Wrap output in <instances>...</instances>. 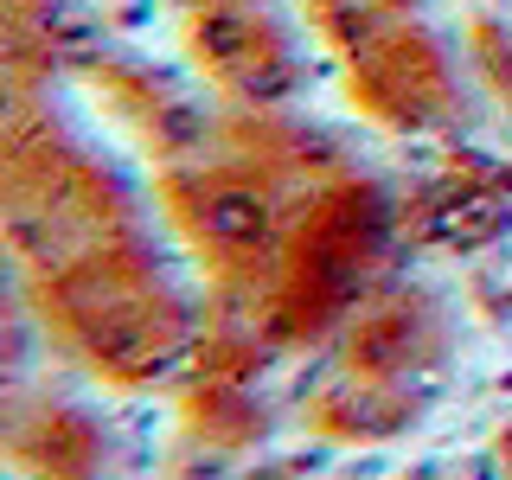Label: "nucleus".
Masks as SVG:
<instances>
[{
	"label": "nucleus",
	"mask_w": 512,
	"mask_h": 480,
	"mask_svg": "<svg viewBox=\"0 0 512 480\" xmlns=\"http://www.w3.org/2000/svg\"><path fill=\"white\" fill-rule=\"evenodd\" d=\"M32 301H39L52 346H64L90 378L116 384V391H141V384L167 378L199 340L186 295L154 263L148 237L32 288Z\"/></svg>",
	"instance_id": "f03ea898"
},
{
	"label": "nucleus",
	"mask_w": 512,
	"mask_h": 480,
	"mask_svg": "<svg viewBox=\"0 0 512 480\" xmlns=\"http://www.w3.org/2000/svg\"><path fill=\"white\" fill-rule=\"evenodd\" d=\"M7 448L39 480H103L109 468V436L96 429V416H84L77 404H52V397H13Z\"/></svg>",
	"instance_id": "0eeeda50"
},
{
	"label": "nucleus",
	"mask_w": 512,
	"mask_h": 480,
	"mask_svg": "<svg viewBox=\"0 0 512 480\" xmlns=\"http://www.w3.org/2000/svg\"><path fill=\"white\" fill-rule=\"evenodd\" d=\"M391 231H397V218H391V199H384L378 180H365L359 167L327 180L301 205L295 231H288L276 288L256 308V333L269 346H308L320 333L346 327V314L384 276Z\"/></svg>",
	"instance_id": "7ed1b4c3"
},
{
	"label": "nucleus",
	"mask_w": 512,
	"mask_h": 480,
	"mask_svg": "<svg viewBox=\"0 0 512 480\" xmlns=\"http://www.w3.org/2000/svg\"><path fill=\"white\" fill-rule=\"evenodd\" d=\"M448 352V314L423 288H372L340 327V372L365 378H416L429 365H442Z\"/></svg>",
	"instance_id": "423d86ee"
},
{
	"label": "nucleus",
	"mask_w": 512,
	"mask_h": 480,
	"mask_svg": "<svg viewBox=\"0 0 512 480\" xmlns=\"http://www.w3.org/2000/svg\"><path fill=\"white\" fill-rule=\"evenodd\" d=\"M500 448H506V468H512V429H506V436H500Z\"/></svg>",
	"instance_id": "1a4fd4ad"
},
{
	"label": "nucleus",
	"mask_w": 512,
	"mask_h": 480,
	"mask_svg": "<svg viewBox=\"0 0 512 480\" xmlns=\"http://www.w3.org/2000/svg\"><path fill=\"white\" fill-rule=\"evenodd\" d=\"M340 71H346V96L365 109L378 128H436L455 116L461 90H455V64H448L442 39L429 32L423 20H404L378 39L340 52Z\"/></svg>",
	"instance_id": "39448f33"
},
{
	"label": "nucleus",
	"mask_w": 512,
	"mask_h": 480,
	"mask_svg": "<svg viewBox=\"0 0 512 480\" xmlns=\"http://www.w3.org/2000/svg\"><path fill=\"white\" fill-rule=\"evenodd\" d=\"M192 71L231 109H282L301 90L295 32L269 0H192L186 7Z\"/></svg>",
	"instance_id": "20e7f679"
},
{
	"label": "nucleus",
	"mask_w": 512,
	"mask_h": 480,
	"mask_svg": "<svg viewBox=\"0 0 512 480\" xmlns=\"http://www.w3.org/2000/svg\"><path fill=\"white\" fill-rule=\"evenodd\" d=\"M0 180H7V250L26 288H45L96 256L141 237V212L128 186L52 122L39 96L7 90V141H0Z\"/></svg>",
	"instance_id": "f257e3e1"
},
{
	"label": "nucleus",
	"mask_w": 512,
	"mask_h": 480,
	"mask_svg": "<svg viewBox=\"0 0 512 480\" xmlns=\"http://www.w3.org/2000/svg\"><path fill=\"white\" fill-rule=\"evenodd\" d=\"M416 416V391L404 378H365V372H340L333 384H320L301 410V423L320 442H378L410 429Z\"/></svg>",
	"instance_id": "6e6552de"
}]
</instances>
